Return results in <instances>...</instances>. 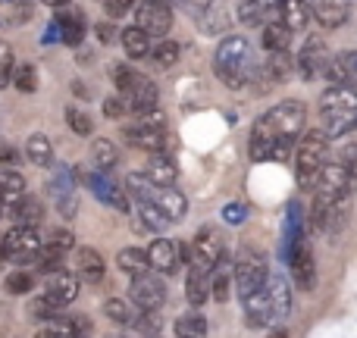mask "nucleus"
Masks as SVG:
<instances>
[{"instance_id":"obj_33","label":"nucleus","mask_w":357,"mask_h":338,"mask_svg":"<svg viewBox=\"0 0 357 338\" xmlns=\"http://www.w3.org/2000/svg\"><path fill=\"white\" fill-rule=\"evenodd\" d=\"M135 229L138 232H163V229L169 226V220L163 216V210L157 207V203H138L135 210Z\"/></svg>"},{"instance_id":"obj_59","label":"nucleus","mask_w":357,"mask_h":338,"mask_svg":"<svg viewBox=\"0 0 357 338\" xmlns=\"http://www.w3.org/2000/svg\"><path fill=\"white\" fill-rule=\"evenodd\" d=\"M3 260H10V257H6V247H3V241H0V263H3Z\"/></svg>"},{"instance_id":"obj_50","label":"nucleus","mask_w":357,"mask_h":338,"mask_svg":"<svg viewBox=\"0 0 357 338\" xmlns=\"http://www.w3.org/2000/svg\"><path fill=\"white\" fill-rule=\"evenodd\" d=\"M10 69H13V50H10V44L0 41V88L10 82Z\"/></svg>"},{"instance_id":"obj_20","label":"nucleus","mask_w":357,"mask_h":338,"mask_svg":"<svg viewBox=\"0 0 357 338\" xmlns=\"http://www.w3.org/2000/svg\"><path fill=\"white\" fill-rule=\"evenodd\" d=\"M195 25L204 35H222L229 29V16L220 3H197L195 6Z\"/></svg>"},{"instance_id":"obj_4","label":"nucleus","mask_w":357,"mask_h":338,"mask_svg":"<svg viewBox=\"0 0 357 338\" xmlns=\"http://www.w3.org/2000/svg\"><path fill=\"white\" fill-rule=\"evenodd\" d=\"M326 154H329V135L323 129L304 132V138L295 148V178L304 191L317 188L323 169H326Z\"/></svg>"},{"instance_id":"obj_52","label":"nucleus","mask_w":357,"mask_h":338,"mask_svg":"<svg viewBox=\"0 0 357 338\" xmlns=\"http://www.w3.org/2000/svg\"><path fill=\"white\" fill-rule=\"evenodd\" d=\"M123 110H126L123 98H107L104 100V116L107 119H119V116H123Z\"/></svg>"},{"instance_id":"obj_48","label":"nucleus","mask_w":357,"mask_h":338,"mask_svg":"<svg viewBox=\"0 0 357 338\" xmlns=\"http://www.w3.org/2000/svg\"><path fill=\"white\" fill-rule=\"evenodd\" d=\"M110 75H113V82H116V88H119V91H129V85H132V82H135V75L138 72H132V69L129 66H123V63H113V66H110Z\"/></svg>"},{"instance_id":"obj_14","label":"nucleus","mask_w":357,"mask_h":338,"mask_svg":"<svg viewBox=\"0 0 357 338\" xmlns=\"http://www.w3.org/2000/svg\"><path fill=\"white\" fill-rule=\"evenodd\" d=\"M44 298H50L54 304L66 307L79 298V279L73 272H54V276H44Z\"/></svg>"},{"instance_id":"obj_46","label":"nucleus","mask_w":357,"mask_h":338,"mask_svg":"<svg viewBox=\"0 0 357 338\" xmlns=\"http://www.w3.org/2000/svg\"><path fill=\"white\" fill-rule=\"evenodd\" d=\"M66 125L75 132V135H91V116L82 110H73V107H66Z\"/></svg>"},{"instance_id":"obj_55","label":"nucleus","mask_w":357,"mask_h":338,"mask_svg":"<svg viewBox=\"0 0 357 338\" xmlns=\"http://www.w3.org/2000/svg\"><path fill=\"white\" fill-rule=\"evenodd\" d=\"M0 167H3V169L16 167V151H13L10 144H0Z\"/></svg>"},{"instance_id":"obj_21","label":"nucleus","mask_w":357,"mask_h":338,"mask_svg":"<svg viewBox=\"0 0 357 338\" xmlns=\"http://www.w3.org/2000/svg\"><path fill=\"white\" fill-rule=\"evenodd\" d=\"M245 304V320L248 326L260 329V326H270V323H276V316H273V304H270V295H266V285L257 291V295H251Z\"/></svg>"},{"instance_id":"obj_25","label":"nucleus","mask_w":357,"mask_h":338,"mask_svg":"<svg viewBox=\"0 0 357 338\" xmlns=\"http://www.w3.org/2000/svg\"><path fill=\"white\" fill-rule=\"evenodd\" d=\"M310 13H314V19L323 29H339L348 19V6L335 3V0H317V3H310Z\"/></svg>"},{"instance_id":"obj_43","label":"nucleus","mask_w":357,"mask_h":338,"mask_svg":"<svg viewBox=\"0 0 357 338\" xmlns=\"http://www.w3.org/2000/svg\"><path fill=\"white\" fill-rule=\"evenodd\" d=\"M151 56H154V63H157L160 69L176 66V60H178V44H176V41H160V44H154Z\"/></svg>"},{"instance_id":"obj_39","label":"nucleus","mask_w":357,"mask_h":338,"mask_svg":"<svg viewBox=\"0 0 357 338\" xmlns=\"http://www.w3.org/2000/svg\"><path fill=\"white\" fill-rule=\"evenodd\" d=\"M104 314L110 316L116 326H135V320H138V314L132 310V304L123 301V298H110V301L104 304Z\"/></svg>"},{"instance_id":"obj_61","label":"nucleus","mask_w":357,"mask_h":338,"mask_svg":"<svg viewBox=\"0 0 357 338\" xmlns=\"http://www.w3.org/2000/svg\"><path fill=\"white\" fill-rule=\"evenodd\" d=\"M154 338H160V335H154Z\"/></svg>"},{"instance_id":"obj_15","label":"nucleus","mask_w":357,"mask_h":338,"mask_svg":"<svg viewBox=\"0 0 357 338\" xmlns=\"http://www.w3.org/2000/svg\"><path fill=\"white\" fill-rule=\"evenodd\" d=\"M88 329H91V323L85 316H56L50 323H41L35 338H82Z\"/></svg>"},{"instance_id":"obj_28","label":"nucleus","mask_w":357,"mask_h":338,"mask_svg":"<svg viewBox=\"0 0 357 338\" xmlns=\"http://www.w3.org/2000/svg\"><path fill=\"white\" fill-rule=\"evenodd\" d=\"M6 216H10V220H16V226H22V229H38V222L44 220V203L38 201V197L25 194V201L19 203V207H13Z\"/></svg>"},{"instance_id":"obj_35","label":"nucleus","mask_w":357,"mask_h":338,"mask_svg":"<svg viewBox=\"0 0 357 338\" xmlns=\"http://www.w3.org/2000/svg\"><path fill=\"white\" fill-rule=\"evenodd\" d=\"M126 191H129L138 203H154V197L160 188H157L144 172H129V176H126Z\"/></svg>"},{"instance_id":"obj_2","label":"nucleus","mask_w":357,"mask_h":338,"mask_svg":"<svg viewBox=\"0 0 357 338\" xmlns=\"http://www.w3.org/2000/svg\"><path fill=\"white\" fill-rule=\"evenodd\" d=\"M213 69L229 88L257 85V75H260V66H257V60H254L251 44H248V38H241V35L222 38L216 54H213Z\"/></svg>"},{"instance_id":"obj_60","label":"nucleus","mask_w":357,"mask_h":338,"mask_svg":"<svg viewBox=\"0 0 357 338\" xmlns=\"http://www.w3.org/2000/svg\"><path fill=\"white\" fill-rule=\"evenodd\" d=\"M110 338H119V335H110Z\"/></svg>"},{"instance_id":"obj_32","label":"nucleus","mask_w":357,"mask_h":338,"mask_svg":"<svg viewBox=\"0 0 357 338\" xmlns=\"http://www.w3.org/2000/svg\"><path fill=\"white\" fill-rule=\"evenodd\" d=\"M25 154H29V160L41 169L54 167V144H50V138L41 135V132H35V135L25 141Z\"/></svg>"},{"instance_id":"obj_44","label":"nucleus","mask_w":357,"mask_h":338,"mask_svg":"<svg viewBox=\"0 0 357 338\" xmlns=\"http://www.w3.org/2000/svg\"><path fill=\"white\" fill-rule=\"evenodd\" d=\"M31 289H35V276H31V272L16 270L6 276V291H10V295H29Z\"/></svg>"},{"instance_id":"obj_38","label":"nucleus","mask_w":357,"mask_h":338,"mask_svg":"<svg viewBox=\"0 0 357 338\" xmlns=\"http://www.w3.org/2000/svg\"><path fill=\"white\" fill-rule=\"evenodd\" d=\"M307 16H310V3H295V0H285L282 3V25L289 31H298L307 25Z\"/></svg>"},{"instance_id":"obj_10","label":"nucleus","mask_w":357,"mask_h":338,"mask_svg":"<svg viewBox=\"0 0 357 338\" xmlns=\"http://www.w3.org/2000/svg\"><path fill=\"white\" fill-rule=\"evenodd\" d=\"M85 185H88V191H91L100 203L119 210V213H126V210H129V194H126V191L119 188L110 176H104V172L94 169V172H88V176H85Z\"/></svg>"},{"instance_id":"obj_41","label":"nucleus","mask_w":357,"mask_h":338,"mask_svg":"<svg viewBox=\"0 0 357 338\" xmlns=\"http://www.w3.org/2000/svg\"><path fill=\"white\" fill-rule=\"evenodd\" d=\"M60 304H54L50 301V298H35V301L29 304V316H35L38 323H50V320H56V316H60Z\"/></svg>"},{"instance_id":"obj_34","label":"nucleus","mask_w":357,"mask_h":338,"mask_svg":"<svg viewBox=\"0 0 357 338\" xmlns=\"http://www.w3.org/2000/svg\"><path fill=\"white\" fill-rule=\"evenodd\" d=\"M116 160H119L116 144H113L110 138H94V141H91V163H94V169L107 176V172L116 167Z\"/></svg>"},{"instance_id":"obj_27","label":"nucleus","mask_w":357,"mask_h":338,"mask_svg":"<svg viewBox=\"0 0 357 338\" xmlns=\"http://www.w3.org/2000/svg\"><path fill=\"white\" fill-rule=\"evenodd\" d=\"M56 22H60V29H63V44L79 47V44L85 41V16H82V10L60 13V16H56Z\"/></svg>"},{"instance_id":"obj_40","label":"nucleus","mask_w":357,"mask_h":338,"mask_svg":"<svg viewBox=\"0 0 357 338\" xmlns=\"http://www.w3.org/2000/svg\"><path fill=\"white\" fill-rule=\"evenodd\" d=\"M13 85L19 88L22 94H35L38 91V72L31 63H19L16 72H13Z\"/></svg>"},{"instance_id":"obj_24","label":"nucleus","mask_w":357,"mask_h":338,"mask_svg":"<svg viewBox=\"0 0 357 338\" xmlns=\"http://www.w3.org/2000/svg\"><path fill=\"white\" fill-rule=\"evenodd\" d=\"M144 176H148L157 188H173V182L178 176V167H176V160L169 154H154L151 157V163H148V169H144Z\"/></svg>"},{"instance_id":"obj_13","label":"nucleus","mask_w":357,"mask_h":338,"mask_svg":"<svg viewBox=\"0 0 357 338\" xmlns=\"http://www.w3.org/2000/svg\"><path fill=\"white\" fill-rule=\"evenodd\" d=\"M69 266H73V276L79 279V282H100L104 279V257H100L94 247H79V251L73 254V260H69Z\"/></svg>"},{"instance_id":"obj_36","label":"nucleus","mask_w":357,"mask_h":338,"mask_svg":"<svg viewBox=\"0 0 357 338\" xmlns=\"http://www.w3.org/2000/svg\"><path fill=\"white\" fill-rule=\"evenodd\" d=\"M289 41L291 31L282 22H270L264 25V50L266 54H289Z\"/></svg>"},{"instance_id":"obj_12","label":"nucleus","mask_w":357,"mask_h":338,"mask_svg":"<svg viewBox=\"0 0 357 338\" xmlns=\"http://www.w3.org/2000/svg\"><path fill=\"white\" fill-rule=\"evenodd\" d=\"M329 50L323 47V41H317V38H310L307 44L301 47V54H298V72L304 75V79H320V75H326V69H329Z\"/></svg>"},{"instance_id":"obj_58","label":"nucleus","mask_w":357,"mask_h":338,"mask_svg":"<svg viewBox=\"0 0 357 338\" xmlns=\"http://www.w3.org/2000/svg\"><path fill=\"white\" fill-rule=\"evenodd\" d=\"M270 338H289V332H285L282 326H276V329H273V332H270Z\"/></svg>"},{"instance_id":"obj_30","label":"nucleus","mask_w":357,"mask_h":338,"mask_svg":"<svg viewBox=\"0 0 357 338\" xmlns=\"http://www.w3.org/2000/svg\"><path fill=\"white\" fill-rule=\"evenodd\" d=\"M154 203L163 210V216H167L169 222L182 220L185 210H188L185 194H182V191H176V188H160V191H157V197H154Z\"/></svg>"},{"instance_id":"obj_5","label":"nucleus","mask_w":357,"mask_h":338,"mask_svg":"<svg viewBox=\"0 0 357 338\" xmlns=\"http://www.w3.org/2000/svg\"><path fill=\"white\" fill-rule=\"evenodd\" d=\"M232 266H235V291H238L241 301H248L251 295H257V291L266 285V279H270L264 254L251 251V247H241L238 257L232 260Z\"/></svg>"},{"instance_id":"obj_11","label":"nucleus","mask_w":357,"mask_h":338,"mask_svg":"<svg viewBox=\"0 0 357 338\" xmlns=\"http://www.w3.org/2000/svg\"><path fill=\"white\" fill-rule=\"evenodd\" d=\"M135 25L151 38H163L169 29H173V10L167 3H142L138 6V16H135Z\"/></svg>"},{"instance_id":"obj_18","label":"nucleus","mask_w":357,"mask_h":338,"mask_svg":"<svg viewBox=\"0 0 357 338\" xmlns=\"http://www.w3.org/2000/svg\"><path fill=\"white\" fill-rule=\"evenodd\" d=\"M148 260H151V270L154 272H163V276H173L178 270V263H182V254H178V245L176 241H154V245L148 247Z\"/></svg>"},{"instance_id":"obj_45","label":"nucleus","mask_w":357,"mask_h":338,"mask_svg":"<svg viewBox=\"0 0 357 338\" xmlns=\"http://www.w3.org/2000/svg\"><path fill=\"white\" fill-rule=\"evenodd\" d=\"M44 245L56 247V251H63V254H69V251H73V245H75V238H73V232H66V229H47Z\"/></svg>"},{"instance_id":"obj_8","label":"nucleus","mask_w":357,"mask_h":338,"mask_svg":"<svg viewBox=\"0 0 357 338\" xmlns=\"http://www.w3.org/2000/svg\"><path fill=\"white\" fill-rule=\"evenodd\" d=\"M129 295H132V304L142 307V314H151V310H157L167 301V285H163V279L157 272H144V276L132 279Z\"/></svg>"},{"instance_id":"obj_7","label":"nucleus","mask_w":357,"mask_h":338,"mask_svg":"<svg viewBox=\"0 0 357 338\" xmlns=\"http://www.w3.org/2000/svg\"><path fill=\"white\" fill-rule=\"evenodd\" d=\"M3 247H6V257H10L13 263H25V260H35L38 254H41L44 235L38 232V229L16 226L3 235Z\"/></svg>"},{"instance_id":"obj_23","label":"nucleus","mask_w":357,"mask_h":338,"mask_svg":"<svg viewBox=\"0 0 357 338\" xmlns=\"http://www.w3.org/2000/svg\"><path fill=\"white\" fill-rule=\"evenodd\" d=\"M266 295H270L273 316H276V320L289 316V310H291V289H289V282H285L279 272H270V279H266Z\"/></svg>"},{"instance_id":"obj_26","label":"nucleus","mask_w":357,"mask_h":338,"mask_svg":"<svg viewBox=\"0 0 357 338\" xmlns=\"http://www.w3.org/2000/svg\"><path fill=\"white\" fill-rule=\"evenodd\" d=\"M185 298H188V304H195V307H201V304L207 301L210 298V272L207 270L191 266L188 279H185Z\"/></svg>"},{"instance_id":"obj_3","label":"nucleus","mask_w":357,"mask_h":338,"mask_svg":"<svg viewBox=\"0 0 357 338\" xmlns=\"http://www.w3.org/2000/svg\"><path fill=\"white\" fill-rule=\"evenodd\" d=\"M323 132L329 138H345L357 129V88L333 85L320 98Z\"/></svg>"},{"instance_id":"obj_31","label":"nucleus","mask_w":357,"mask_h":338,"mask_svg":"<svg viewBox=\"0 0 357 338\" xmlns=\"http://www.w3.org/2000/svg\"><path fill=\"white\" fill-rule=\"evenodd\" d=\"M119 41H123L126 54H129L132 60H142V56H148L151 50H154V44H151V35H144L138 25H129V29H123Z\"/></svg>"},{"instance_id":"obj_17","label":"nucleus","mask_w":357,"mask_h":338,"mask_svg":"<svg viewBox=\"0 0 357 338\" xmlns=\"http://www.w3.org/2000/svg\"><path fill=\"white\" fill-rule=\"evenodd\" d=\"M126 104H129L138 116L157 110V85L148 75H135V82H132L129 91H126Z\"/></svg>"},{"instance_id":"obj_49","label":"nucleus","mask_w":357,"mask_h":338,"mask_svg":"<svg viewBox=\"0 0 357 338\" xmlns=\"http://www.w3.org/2000/svg\"><path fill=\"white\" fill-rule=\"evenodd\" d=\"M222 220L229 222V226H241V222L248 220V207L245 203H226V207H222Z\"/></svg>"},{"instance_id":"obj_19","label":"nucleus","mask_w":357,"mask_h":338,"mask_svg":"<svg viewBox=\"0 0 357 338\" xmlns=\"http://www.w3.org/2000/svg\"><path fill=\"white\" fill-rule=\"evenodd\" d=\"M73 194H75V169L66 167V163H54L47 176V197L54 203H60Z\"/></svg>"},{"instance_id":"obj_37","label":"nucleus","mask_w":357,"mask_h":338,"mask_svg":"<svg viewBox=\"0 0 357 338\" xmlns=\"http://www.w3.org/2000/svg\"><path fill=\"white\" fill-rule=\"evenodd\" d=\"M176 335L178 338H207V320L201 314H182L176 320Z\"/></svg>"},{"instance_id":"obj_29","label":"nucleus","mask_w":357,"mask_h":338,"mask_svg":"<svg viewBox=\"0 0 357 338\" xmlns=\"http://www.w3.org/2000/svg\"><path fill=\"white\" fill-rule=\"evenodd\" d=\"M116 263L123 272H129L132 279L144 276V272H151V260H148V251H142V247H123V251L116 254Z\"/></svg>"},{"instance_id":"obj_56","label":"nucleus","mask_w":357,"mask_h":338,"mask_svg":"<svg viewBox=\"0 0 357 338\" xmlns=\"http://www.w3.org/2000/svg\"><path fill=\"white\" fill-rule=\"evenodd\" d=\"M104 10L110 13V16H119V13H126V10H129V0H110V3H107Z\"/></svg>"},{"instance_id":"obj_16","label":"nucleus","mask_w":357,"mask_h":338,"mask_svg":"<svg viewBox=\"0 0 357 338\" xmlns=\"http://www.w3.org/2000/svg\"><path fill=\"white\" fill-rule=\"evenodd\" d=\"M329 88L333 85H345V88H357V50H342L329 60L326 69Z\"/></svg>"},{"instance_id":"obj_42","label":"nucleus","mask_w":357,"mask_h":338,"mask_svg":"<svg viewBox=\"0 0 357 338\" xmlns=\"http://www.w3.org/2000/svg\"><path fill=\"white\" fill-rule=\"evenodd\" d=\"M135 329L142 338H154V335H160V329H163V320H160V314L157 310H151V314H138V320H135Z\"/></svg>"},{"instance_id":"obj_54","label":"nucleus","mask_w":357,"mask_h":338,"mask_svg":"<svg viewBox=\"0 0 357 338\" xmlns=\"http://www.w3.org/2000/svg\"><path fill=\"white\" fill-rule=\"evenodd\" d=\"M13 13H16V16H13L10 22L19 25V22H29L31 13H35V6H31V3H16V6H13Z\"/></svg>"},{"instance_id":"obj_9","label":"nucleus","mask_w":357,"mask_h":338,"mask_svg":"<svg viewBox=\"0 0 357 338\" xmlns=\"http://www.w3.org/2000/svg\"><path fill=\"white\" fill-rule=\"evenodd\" d=\"M285 263H289L291 270V279H295L298 289L310 291L317 282V266H314V254H310V245L307 241H298L295 247H289V254H285Z\"/></svg>"},{"instance_id":"obj_6","label":"nucleus","mask_w":357,"mask_h":338,"mask_svg":"<svg viewBox=\"0 0 357 338\" xmlns=\"http://www.w3.org/2000/svg\"><path fill=\"white\" fill-rule=\"evenodd\" d=\"M226 257V247H222V238L213 226H204L201 232L191 241V266H201V270L213 272V266Z\"/></svg>"},{"instance_id":"obj_22","label":"nucleus","mask_w":357,"mask_h":338,"mask_svg":"<svg viewBox=\"0 0 357 338\" xmlns=\"http://www.w3.org/2000/svg\"><path fill=\"white\" fill-rule=\"evenodd\" d=\"M232 282H235V266L229 257H222L220 263L213 266V272H210V298L226 304L229 295H232Z\"/></svg>"},{"instance_id":"obj_53","label":"nucleus","mask_w":357,"mask_h":338,"mask_svg":"<svg viewBox=\"0 0 357 338\" xmlns=\"http://www.w3.org/2000/svg\"><path fill=\"white\" fill-rule=\"evenodd\" d=\"M94 35H98V41L100 44H113L116 41V29H113V25H107V22H100V25H94Z\"/></svg>"},{"instance_id":"obj_57","label":"nucleus","mask_w":357,"mask_h":338,"mask_svg":"<svg viewBox=\"0 0 357 338\" xmlns=\"http://www.w3.org/2000/svg\"><path fill=\"white\" fill-rule=\"evenodd\" d=\"M73 91L79 94V98H88V91H85V82H73Z\"/></svg>"},{"instance_id":"obj_51","label":"nucleus","mask_w":357,"mask_h":338,"mask_svg":"<svg viewBox=\"0 0 357 338\" xmlns=\"http://www.w3.org/2000/svg\"><path fill=\"white\" fill-rule=\"evenodd\" d=\"M60 41H63V29H60V22L54 19V22L41 31V44L44 47H50V44H60Z\"/></svg>"},{"instance_id":"obj_47","label":"nucleus","mask_w":357,"mask_h":338,"mask_svg":"<svg viewBox=\"0 0 357 338\" xmlns=\"http://www.w3.org/2000/svg\"><path fill=\"white\" fill-rule=\"evenodd\" d=\"M339 163L345 167L348 178H351V188H357V144H345V148H342Z\"/></svg>"},{"instance_id":"obj_1","label":"nucleus","mask_w":357,"mask_h":338,"mask_svg":"<svg viewBox=\"0 0 357 338\" xmlns=\"http://www.w3.org/2000/svg\"><path fill=\"white\" fill-rule=\"evenodd\" d=\"M304 119L307 110L301 100H282L266 110L251 129V160H289L298 135L304 132Z\"/></svg>"}]
</instances>
